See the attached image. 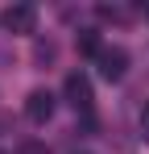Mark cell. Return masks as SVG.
Masks as SVG:
<instances>
[{
    "mask_svg": "<svg viewBox=\"0 0 149 154\" xmlns=\"http://www.w3.org/2000/svg\"><path fill=\"white\" fill-rule=\"evenodd\" d=\"M95 67H99V75L104 79H124V71H128V54L120 50V46H104V50L95 54Z\"/></svg>",
    "mask_w": 149,
    "mask_h": 154,
    "instance_id": "6da1fadb",
    "label": "cell"
},
{
    "mask_svg": "<svg viewBox=\"0 0 149 154\" xmlns=\"http://www.w3.org/2000/svg\"><path fill=\"white\" fill-rule=\"evenodd\" d=\"M21 154H50V150H46V146H42V142H29V146H25Z\"/></svg>",
    "mask_w": 149,
    "mask_h": 154,
    "instance_id": "52a82bcc",
    "label": "cell"
},
{
    "mask_svg": "<svg viewBox=\"0 0 149 154\" xmlns=\"http://www.w3.org/2000/svg\"><path fill=\"white\" fill-rule=\"evenodd\" d=\"M62 92H66V100H71L79 112H91V79H87V75L71 71V75H66V83H62Z\"/></svg>",
    "mask_w": 149,
    "mask_h": 154,
    "instance_id": "7a4b0ae2",
    "label": "cell"
},
{
    "mask_svg": "<svg viewBox=\"0 0 149 154\" xmlns=\"http://www.w3.org/2000/svg\"><path fill=\"white\" fill-rule=\"evenodd\" d=\"M141 137H145V142H149V104H145V108H141Z\"/></svg>",
    "mask_w": 149,
    "mask_h": 154,
    "instance_id": "8992f818",
    "label": "cell"
},
{
    "mask_svg": "<svg viewBox=\"0 0 149 154\" xmlns=\"http://www.w3.org/2000/svg\"><path fill=\"white\" fill-rule=\"evenodd\" d=\"M145 17H149V8H145Z\"/></svg>",
    "mask_w": 149,
    "mask_h": 154,
    "instance_id": "ba28073f",
    "label": "cell"
},
{
    "mask_svg": "<svg viewBox=\"0 0 149 154\" xmlns=\"http://www.w3.org/2000/svg\"><path fill=\"white\" fill-rule=\"evenodd\" d=\"M4 25L13 29V33H33L37 29V8L33 4H13L4 13Z\"/></svg>",
    "mask_w": 149,
    "mask_h": 154,
    "instance_id": "277c9868",
    "label": "cell"
},
{
    "mask_svg": "<svg viewBox=\"0 0 149 154\" xmlns=\"http://www.w3.org/2000/svg\"><path fill=\"white\" fill-rule=\"evenodd\" d=\"M79 50H83V54H99V50H104L95 29H83V33H79Z\"/></svg>",
    "mask_w": 149,
    "mask_h": 154,
    "instance_id": "5b68a950",
    "label": "cell"
},
{
    "mask_svg": "<svg viewBox=\"0 0 149 154\" xmlns=\"http://www.w3.org/2000/svg\"><path fill=\"white\" fill-rule=\"evenodd\" d=\"M25 117H29L33 125H46L50 117H54V92H46V88L29 92V100H25Z\"/></svg>",
    "mask_w": 149,
    "mask_h": 154,
    "instance_id": "3957f363",
    "label": "cell"
},
{
    "mask_svg": "<svg viewBox=\"0 0 149 154\" xmlns=\"http://www.w3.org/2000/svg\"><path fill=\"white\" fill-rule=\"evenodd\" d=\"M0 154H4V150H0Z\"/></svg>",
    "mask_w": 149,
    "mask_h": 154,
    "instance_id": "9c48e42d",
    "label": "cell"
}]
</instances>
